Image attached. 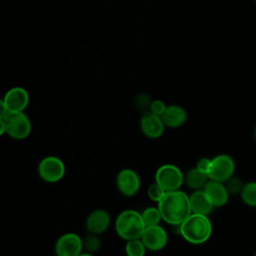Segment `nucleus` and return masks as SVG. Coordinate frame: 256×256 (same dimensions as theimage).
I'll return each mask as SVG.
<instances>
[{
  "label": "nucleus",
  "instance_id": "13",
  "mask_svg": "<svg viewBox=\"0 0 256 256\" xmlns=\"http://www.w3.org/2000/svg\"><path fill=\"white\" fill-rule=\"evenodd\" d=\"M111 218L104 209H96L89 213L85 220V228L90 234L101 235L109 228Z\"/></svg>",
  "mask_w": 256,
  "mask_h": 256
},
{
  "label": "nucleus",
  "instance_id": "26",
  "mask_svg": "<svg viewBox=\"0 0 256 256\" xmlns=\"http://www.w3.org/2000/svg\"><path fill=\"white\" fill-rule=\"evenodd\" d=\"M210 165H211V159L210 158H207V157H202L200 158L197 163H196V166L199 170L205 172L208 174V171H209V168H210Z\"/></svg>",
  "mask_w": 256,
  "mask_h": 256
},
{
  "label": "nucleus",
  "instance_id": "6",
  "mask_svg": "<svg viewBox=\"0 0 256 256\" xmlns=\"http://www.w3.org/2000/svg\"><path fill=\"white\" fill-rule=\"evenodd\" d=\"M65 164L57 156H46L38 164L37 172L39 177L47 183H56L65 175Z\"/></svg>",
  "mask_w": 256,
  "mask_h": 256
},
{
  "label": "nucleus",
  "instance_id": "19",
  "mask_svg": "<svg viewBox=\"0 0 256 256\" xmlns=\"http://www.w3.org/2000/svg\"><path fill=\"white\" fill-rule=\"evenodd\" d=\"M147 248L141 238L126 241L125 253L126 256H145Z\"/></svg>",
  "mask_w": 256,
  "mask_h": 256
},
{
  "label": "nucleus",
  "instance_id": "14",
  "mask_svg": "<svg viewBox=\"0 0 256 256\" xmlns=\"http://www.w3.org/2000/svg\"><path fill=\"white\" fill-rule=\"evenodd\" d=\"M205 194L214 207H222L229 200V192L224 183L209 180L203 188Z\"/></svg>",
  "mask_w": 256,
  "mask_h": 256
},
{
  "label": "nucleus",
  "instance_id": "20",
  "mask_svg": "<svg viewBox=\"0 0 256 256\" xmlns=\"http://www.w3.org/2000/svg\"><path fill=\"white\" fill-rule=\"evenodd\" d=\"M142 218L147 226H153L158 225L160 221H162V217L160 214V211L158 207H147L141 212Z\"/></svg>",
  "mask_w": 256,
  "mask_h": 256
},
{
  "label": "nucleus",
  "instance_id": "9",
  "mask_svg": "<svg viewBox=\"0 0 256 256\" xmlns=\"http://www.w3.org/2000/svg\"><path fill=\"white\" fill-rule=\"evenodd\" d=\"M116 187L125 197L136 195L141 187V180L138 173L130 168L120 170L116 176Z\"/></svg>",
  "mask_w": 256,
  "mask_h": 256
},
{
  "label": "nucleus",
  "instance_id": "2",
  "mask_svg": "<svg viewBox=\"0 0 256 256\" xmlns=\"http://www.w3.org/2000/svg\"><path fill=\"white\" fill-rule=\"evenodd\" d=\"M212 234V224L208 216L191 213L180 225L179 235L188 243L200 245Z\"/></svg>",
  "mask_w": 256,
  "mask_h": 256
},
{
  "label": "nucleus",
  "instance_id": "1",
  "mask_svg": "<svg viewBox=\"0 0 256 256\" xmlns=\"http://www.w3.org/2000/svg\"><path fill=\"white\" fill-rule=\"evenodd\" d=\"M157 207L162 221L171 226L180 225L192 213L189 196L181 189L166 192L157 203Z\"/></svg>",
  "mask_w": 256,
  "mask_h": 256
},
{
  "label": "nucleus",
  "instance_id": "12",
  "mask_svg": "<svg viewBox=\"0 0 256 256\" xmlns=\"http://www.w3.org/2000/svg\"><path fill=\"white\" fill-rule=\"evenodd\" d=\"M2 101L9 112H24L29 104V94L23 87H13L5 93Z\"/></svg>",
  "mask_w": 256,
  "mask_h": 256
},
{
  "label": "nucleus",
  "instance_id": "24",
  "mask_svg": "<svg viewBox=\"0 0 256 256\" xmlns=\"http://www.w3.org/2000/svg\"><path fill=\"white\" fill-rule=\"evenodd\" d=\"M151 102H152V100H150V97L147 94H144V93H141V94L137 95L136 99H135L136 106L138 107V109L142 110L143 113L149 111V107H150Z\"/></svg>",
  "mask_w": 256,
  "mask_h": 256
},
{
  "label": "nucleus",
  "instance_id": "18",
  "mask_svg": "<svg viewBox=\"0 0 256 256\" xmlns=\"http://www.w3.org/2000/svg\"><path fill=\"white\" fill-rule=\"evenodd\" d=\"M241 200L249 207H256V182L250 181L244 184L240 193Z\"/></svg>",
  "mask_w": 256,
  "mask_h": 256
},
{
  "label": "nucleus",
  "instance_id": "7",
  "mask_svg": "<svg viewBox=\"0 0 256 256\" xmlns=\"http://www.w3.org/2000/svg\"><path fill=\"white\" fill-rule=\"evenodd\" d=\"M235 162L228 154H219L211 159V165L208 171L210 180L218 182H226L234 175Z\"/></svg>",
  "mask_w": 256,
  "mask_h": 256
},
{
  "label": "nucleus",
  "instance_id": "15",
  "mask_svg": "<svg viewBox=\"0 0 256 256\" xmlns=\"http://www.w3.org/2000/svg\"><path fill=\"white\" fill-rule=\"evenodd\" d=\"M161 118L166 127L179 128L185 124L187 120V113L183 107L172 104L166 107V110L162 114Z\"/></svg>",
  "mask_w": 256,
  "mask_h": 256
},
{
  "label": "nucleus",
  "instance_id": "23",
  "mask_svg": "<svg viewBox=\"0 0 256 256\" xmlns=\"http://www.w3.org/2000/svg\"><path fill=\"white\" fill-rule=\"evenodd\" d=\"M165 193H166V191L156 182L149 185V187L147 189V195H148L149 199L156 203H158L163 198Z\"/></svg>",
  "mask_w": 256,
  "mask_h": 256
},
{
  "label": "nucleus",
  "instance_id": "10",
  "mask_svg": "<svg viewBox=\"0 0 256 256\" xmlns=\"http://www.w3.org/2000/svg\"><path fill=\"white\" fill-rule=\"evenodd\" d=\"M147 250L152 252L161 251L165 248L168 242V235L166 230L160 225L147 226L141 236Z\"/></svg>",
  "mask_w": 256,
  "mask_h": 256
},
{
  "label": "nucleus",
  "instance_id": "21",
  "mask_svg": "<svg viewBox=\"0 0 256 256\" xmlns=\"http://www.w3.org/2000/svg\"><path fill=\"white\" fill-rule=\"evenodd\" d=\"M101 247V240L99 235L90 234L83 239V249L89 253L97 252Z\"/></svg>",
  "mask_w": 256,
  "mask_h": 256
},
{
  "label": "nucleus",
  "instance_id": "8",
  "mask_svg": "<svg viewBox=\"0 0 256 256\" xmlns=\"http://www.w3.org/2000/svg\"><path fill=\"white\" fill-rule=\"evenodd\" d=\"M83 250V239L73 232L62 234L55 242L56 256H79Z\"/></svg>",
  "mask_w": 256,
  "mask_h": 256
},
{
  "label": "nucleus",
  "instance_id": "29",
  "mask_svg": "<svg viewBox=\"0 0 256 256\" xmlns=\"http://www.w3.org/2000/svg\"><path fill=\"white\" fill-rule=\"evenodd\" d=\"M254 137L256 139V126H255V129H254Z\"/></svg>",
  "mask_w": 256,
  "mask_h": 256
},
{
  "label": "nucleus",
  "instance_id": "17",
  "mask_svg": "<svg viewBox=\"0 0 256 256\" xmlns=\"http://www.w3.org/2000/svg\"><path fill=\"white\" fill-rule=\"evenodd\" d=\"M208 174L199 170L197 167L189 169L184 175V183L192 190H201L209 181Z\"/></svg>",
  "mask_w": 256,
  "mask_h": 256
},
{
  "label": "nucleus",
  "instance_id": "28",
  "mask_svg": "<svg viewBox=\"0 0 256 256\" xmlns=\"http://www.w3.org/2000/svg\"><path fill=\"white\" fill-rule=\"evenodd\" d=\"M79 256H94L92 253H89L87 251H83Z\"/></svg>",
  "mask_w": 256,
  "mask_h": 256
},
{
  "label": "nucleus",
  "instance_id": "16",
  "mask_svg": "<svg viewBox=\"0 0 256 256\" xmlns=\"http://www.w3.org/2000/svg\"><path fill=\"white\" fill-rule=\"evenodd\" d=\"M189 201L191 212L195 214L208 216L214 208L203 189L194 190L193 193L189 195Z\"/></svg>",
  "mask_w": 256,
  "mask_h": 256
},
{
  "label": "nucleus",
  "instance_id": "30",
  "mask_svg": "<svg viewBox=\"0 0 256 256\" xmlns=\"http://www.w3.org/2000/svg\"><path fill=\"white\" fill-rule=\"evenodd\" d=\"M254 256H256V253H255V255H254Z\"/></svg>",
  "mask_w": 256,
  "mask_h": 256
},
{
  "label": "nucleus",
  "instance_id": "3",
  "mask_svg": "<svg viewBox=\"0 0 256 256\" xmlns=\"http://www.w3.org/2000/svg\"><path fill=\"white\" fill-rule=\"evenodd\" d=\"M114 227L117 235L128 241L141 238L146 228V224L142 218L141 212L133 209H126L118 214L115 219Z\"/></svg>",
  "mask_w": 256,
  "mask_h": 256
},
{
  "label": "nucleus",
  "instance_id": "25",
  "mask_svg": "<svg viewBox=\"0 0 256 256\" xmlns=\"http://www.w3.org/2000/svg\"><path fill=\"white\" fill-rule=\"evenodd\" d=\"M166 107H167V105L162 100L155 99V100H152V102L150 104V107H149V111L156 114V115L162 116V114L166 110Z\"/></svg>",
  "mask_w": 256,
  "mask_h": 256
},
{
  "label": "nucleus",
  "instance_id": "11",
  "mask_svg": "<svg viewBox=\"0 0 256 256\" xmlns=\"http://www.w3.org/2000/svg\"><path fill=\"white\" fill-rule=\"evenodd\" d=\"M139 124L141 132L150 139H157L162 136L166 128L161 116L150 111L143 113Z\"/></svg>",
  "mask_w": 256,
  "mask_h": 256
},
{
  "label": "nucleus",
  "instance_id": "27",
  "mask_svg": "<svg viewBox=\"0 0 256 256\" xmlns=\"http://www.w3.org/2000/svg\"><path fill=\"white\" fill-rule=\"evenodd\" d=\"M0 108H1V111H0V119H1V118L6 116V114L9 112V110H8L7 106L5 105V103L2 100L0 101Z\"/></svg>",
  "mask_w": 256,
  "mask_h": 256
},
{
  "label": "nucleus",
  "instance_id": "31",
  "mask_svg": "<svg viewBox=\"0 0 256 256\" xmlns=\"http://www.w3.org/2000/svg\"><path fill=\"white\" fill-rule=\"evenodd\" d=\"M255 2H256V0H255Z\"/></svg>",
  "mask_w": 256,
  "mask_h": 256
},
{
  "label": "nucleus",
  "instance_id": "22",
  "mask_svg": "<svg viewBox=\"0 0 256 256\" xmlns=\"http://www.w3.org/2000/svg\"><path fill=\"white\" fill-rule=\"evenodd\" d=\"M224 184L229 194H240L245 183H243V181L239 177L233 175L226 182H224Z\"/></svg>",
  "mask_w": 256,
  "mask_h": 256
},
{
  "label": "nucleus",
  "instance_id": "5",
  "mask_svg": "<svg viewBox=\"0 0 256 256\" xmlns=\"http://www.w3.org/2000/svg\"><path fill=\"white\" fill-rule=\"evenodd\" d=\"M155 182L166 192L180 190L184 183V174L174 164H163L155 172Z\"/></svg>",
  "mask_w": 256,
  "mask_h": 256
},
{
  "label": "nucleus",
  "instance_id": "4",
  "mask_svg": "<svg viewBox=\"0 0 256 256\" xmlns=\"http://www.w3.org/2000/svg\"><path fill=\"white\" fill-rule=\"evenodd\" d=\"M31 129V121L24 112H8L0 119V134H6L15 140L27 138Z\"/></svg>",
  "mask_w": 256,
  "mask_h": 256
}]
</instances>
